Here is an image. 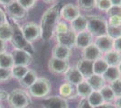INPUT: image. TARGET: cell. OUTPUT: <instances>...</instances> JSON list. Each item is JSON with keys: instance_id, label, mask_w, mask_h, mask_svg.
Returning a JSON list of instances; mask_svg holds the SVG:
<instances>
[{"instance_id": "74e56055", "label": "cell", "mask_w": 121, "mask_h": 108, "mask_svg": "<svg viewBox=\"0 0 121 108\" xmlns=\"http://www.w3.org/2000/svg\"><path fill=\"white\" fill-rule=\"evenodd\" d=\"M107 15L108 17H111V16H119V17H121V6L112 5L108 9V11L107 12Z\"/></svg>"}, {"instance_id": "9c48e42d", "label": "cell", "mask_w": 121, "mask_h": 108, "mask_svg": "<svg viewBox=\"0 0 121 108\" xmlns=\"http://www.w3.org/2000/svg\"><path fill=\"white\" fill-rule=\"evenodd\" d=\"M48 68L51 73L54 75H64V73L70 68V63L69 60H59L52 57L48 62Z\"/></svg>"}, {"instance_id": "30bf717a", "label": "cell", "mask_w": 121, "mask_h": 108, "mask_svg": "<svg viewBox=\"0 0 121 108\" xmlns=\"http://www.w3.org/2000/svg\"><path fill=\"white\" fill-rule=\"evenodd\" d=\"M60 16L65 21L71 23L81 16V9L79 8L78 5L73 4H67L60 8Z\"/></svg>"}, {"instance_id": "8fae6325", "label": "cell", "mask_w": 121, "mask_h": 108, "mask_svg": "<svg viewBox=\"0 0 121 108\" xmlns=\"http://www.w3.org/2000/svg\"><path fill=\"white\" fill-rule=\"evenodd\" d=\"M43 108H70L68 101L60 96H53L43 98L42 103Z\"/></svg>"}, {"instance_id": "d6986e66", "label": "cell", "mask_w": 121, "mask_h": 108, "mask_svg": "<svg viewBox=\"0 0 121 108\" xmlns=\"http://www.w3.org/2000/svg\"><path fill=\"white\" fill-rule=\"evenodd\" d=\"M59 96L64 99H74L78 96L76 92V86H72L69 83H63L59 88Z\"/></svg>"}, {"instance_id": "f5cc1de1", "label": "cell", "mask_w": 121, "mask_h": 108, "mask_svg": "<svg viewBox=\"0 0 121 108\" xmlns=\"http://www.w3.org/2000/svg\"><path fill=\"white\" fill-rule=\"evenodd\" d=\"M0 108H4V107H3V105H2L1 104H0Z\"/></svg>"}, {"instance_id": "603a6c76", "label": "cell", "mask_w": 121, "mask_h": 108, "mask_svg": "<svg viewBox=\"0 0 121 108\" xmlns=\"http://www.w3.org/2000/svg\"><path fill=\"white\" fill-rule=\"evenodd\" d=\"M38 78L37 77V72L35 69H29L27 73L23 77L22 79L19 80V84L22 88H28L35 82V80Z\"/></svg>"}, {"instance_id": "4316f807", "label": "cell", "mask_w": 121, "mask_h": 108, "mask_svg": "<svg viewBox=\"0 0 121 108\" xmlns=\"http://www.w3.org/2000/svg\"><path fill=\"white\" fill-rule=\"evenodd\" d=\"M14 67V60L11 52H4L0 53V68L11 69Z\"/></svg>"}, {"instance_id": "cb8c5ba5", "label": "cell", "mask_w": 121, "mask_h": 108, "mask_svg": "<svg viewBox=\"0 0 121 108\" xmlns=\"http://www.w3.org/2000/svg\"><path fill=\"white\" fill-rule=\"evenodd\" d=\"M86 81L90 84L93 91H99L101 88L105 86V83H106L102 76L96 75V74H93L90 77L86 78Z\"/></svg>"}, {"instance_id": "d6a6232c", "label": "cell", "mask_w": 121, "mask_h": 108, "mask_svg": "<svg viewBox=\"0 0 121 108\" xmlns=\"http://www.w3.org/2000/svg\"><path fill=\"white\" fill-rule=\"evenodd\" d=\"M79 8L83 11H91L96 7V0H77Z\"/></svg>"}, {"instance_id": "8d00e7d4", "label": "cell", "mask_w": 121, "mask_h": 108, "mask_svg": "<svg viewBox=\"0 0 121 108\" xmlns=\"http://www.w3.org/2000/svg\"><path fill=\"white\" fill-rule=\"evenodd\" d=\"M16 1L22 7H24L27 11L32 7H34L36 3V0H16Z\"/></svg>"}, {"instance_id": "681fc988", "label": "cell", "mask_w": 121, "mask_h": 108, "mask_svg": "<svg viewBox=\"0 0 121 108\" xmlns=\"http://www.w3.org/2000/svg\"><path fill=\"white\" fill-rule=\"evenodd\" d=\"M112 5H117V6H121V0H110Z\"/></svg>"}, {"instance_id": "bcb514c9", "label": "cell", "mask_w": 121, "mask_h": 108, "mask_svg": "<svg viewBox=\"0 0 121 108\" xmlns=\"http://www.w3.org/2000/svg\"><path fill=\"white\" fill-rule=\"evenodd\" d=\"M4 52H6V45H5V41L0 39V53Z\"/></svg>"}, {"instance_id": "2e32d148", "label": "cell", "mask_w": 121, "mask_h": 108, "mask_svg": "<svg viewBox=\"0 0 121 108\" xmlns=\"http://www.w3.org/2000/svg\"><path fill=\"white\" fill-rule=\"evenodd\" d=\"M76 68H78V70L80 71L84 78H88L93 75V62L92 61L81 59L77 62Z\"/></svg>"}, {"instance_id": "d590c367", "label": "cell", "mask_w": 121, "mask_h": 108, "mask_svg": "<svg viewBox=\"0 0 121 108\" xmlns=\"http://www.w3.org/2000/svg\"><path fill=\"white\" fill-rule=\"evenodd\" d=\"M113 90V92L115 94L116 97H118V96H121V77L117 79L116 81L110 83L109 85Z\"/></svg>"}, {"instance_id": "83f0119b", "label": "cell", "mask_w": 121, "mask_h": 108, "mask_svg": "<svg viewBox=\"0 0 121 108\" xmlns=\"http://www.w3.org/2000/svg\"><path fill=\"white\" fill-rule=\"evenodd\" d=\"M108 65L107 64L105 60L101 57L100 59L93 61V74L102 76L108 69Z\"/></svg>"}, {"instance_id": "f6af8a7d", "label": "cell", "mask_w": 121, "mask_h": 108, "mask_svg": "<svg viewBox=\"0 0 121 108\" xmlns=\"http://www.w3.org/2000/svg\"><path fill=\"white\" fill-rule=\"evenodd\" d=\"M94 108H116V106L114 105V104L112 103H103L102 104Z\"/></svg>"}, {"instance_id": "f1b7e54d", "label": "cell", "mask_w": 121, "mask_h": 108, "mask_svg": "<svg viewBox=\"0 0 121 108\" xmlns=\"http://www.w3.org/2000/svg\"><path fill=\"white\" fill-rule=\"evenodd\" d=\"M99 92H100L105 103H112L116 99V96H115V94H114V92H113V90H112V88H111L109 85L108 86L105 85L99 90Z\"/></svg>"}, {"instance_id": "4fadbf2b", "label": "cell", "mask_w": 121, "mask_h": 108, "mask_svg": "<svg viewBox=\"0 0 121 108\" xmlns=\"http://www.w3.org/2000/svg\"><path fill=\"white\" fill-rule=\"evenodd\" d=\"M64 78L66 82L72 86H77L78 84L84 80V77H82V75L78 70L76 66H72L68 68V70L64 73Z\"/></svg>"}, {"instance_id": "f546056e", "label": "cell", "mask_w": 121, "mask_h": 108, "mask_svg": "<svg viewBox=\"0 0 121 108\" xmlns=\"http://www.w3.org/2000/svg\"><path fill=\"white\" fill-rule=\"evenodd\" d=\"M87 99L92 107H96V106H99L103 103H105L99 91H92L91 95L87 97Z\"/></svg>"}, {"instance_id": "db71d44e", "label": "cell", "mask_w": 121, "mask_h": 108, "mask_svg": "<svg viewBox=\"0 0 121 108\" xmlns=\"http://www.w3.org/2000/svg\"><path fill=\"white\" fill-rule=\"evenodd\" d=\"M36 1H37V0H36Z\"/></svg>"}, {"instance_id": "4dcf8cb0", "label": "cell", "mask_w": 121, "mask_h": 108, "mask_svg": "<svg viewBox=\"0 0 121 108\" xmlns=\"http://www.w3.org/2000/svg\"><path fill=\"white\" fill-rule=\"evenodd\" d=\"M29 70L28 67L25 66H14L11 68V73H12V77L17 79L18 81L23 78V77L27 73Z\"/></svg>"}, {"instance_id": "3957f363", "label": "cell", "mask_w": 121, "mask_h": 108, "mask_svg": "<svg viewBox=\"0 0 121 108\" xmlns=\"http://www.w3.org/2000/svg\"><path fill=\"white\" fill-rule=\"evenodd\" d=\"M87 18V31L92 36L105 35L107 30V21L100 16L97 15H88Z\"/></svg>"}, {"instance_id": "44dd1931", "label": "cell", "mask_w": 121, "mask_h": 108, "mask_svg": "<svg viewBox=\"0 0 121 108\" xmlns=\"http://www.w3.org/2000/svg\"><path fill=\"white\" fill-rule=\"evenodd\" d=\"M104 54L105 55L103 57V59L105 60L108 67H118V65L121 62V53L117 52L115 50H112Z\"/></svg>"}, {"instance_id": "b9f144b4", "label": "cell", "mask_w": 121, "mask_h": 108, "mask_svg": "<svg viewBox=\"0 0 121 108\" xmlns=\"http://www.w3.org/2000/svg\"><path fill=\"white\" fill-rule=\"evenodd\" d=\"M113 50L117 51V52L121 53V37L114 40V44H113Z\"/></svg>"}, {"instance_id": "836d02e7", "label": "cell", "mask_w": 121, "mask_h": 108, "mask_svg": "<svg viewBox=\"0 0 121 108\" xmlns=\"http://www.w3.org/2000/svg\"><path fill=\"white\" fill-rule=\"evenodd\" d=\"M112 6L110 0H96V7L99 11L108 12Z\"/></svg>"}, {"instance_id": "60d3db41", "label": "cell", "mask_w": 121, "mask_h": 108, "mask_svg": "<svg viewBox=\"0 0 121 108\" xmlns=\"http://www.w3.org/2000/svg\"><path fill=\"white\" fill-rule=\"evenodd\" d=\"M77 108H94L91 105V104L89 103L87 98H81V100L79 102V104Z\"/></svg>"}, {"instance_id": "5bb4252c", "label": "cell", "mask_w": 121, "mask_h": 108, "mask_svg": "<svg viewBox=\"0 0 121 108\" xmlns=\"http://www.w3.org/2000/svg\"><path fill=\"white\" fill-rule=\"evenodd\" d=\"M94 43L102 53H107L113 50L114 40H112L110 37L105 34L97 37Z\"/></svg>"}, {"instance_id": "8992f818", "label": "cell", "mask_w": 121, "mask_h": 108, "mask_svg": "<svg viewBox=\"0 0 121 108\" xmlns=\"http://www.w3.org/2000/svg\"><path fill=\"white\" fill-rule=\"evenodd\" d=\"M5 14L14 21H24L28 16V11L22 7L16 0H14L11 4L5 7Z\"/></svg>"}, {"instance_id": "ba28073f", "label": "cell", "mask_w": 121, "mask_h": 108, "mask_svg": "<svg viewBox=\"0 0 121 108\" xmlns=\"http://www.w3.org/2000/svg\"><path fill=\"white\" fill-rule=\"evenodd\" d=\"M12 57L14 60V66H25L28 67L33 62V56L30 52L23 50L14 49L12 52Z\"/></svg>"}, {"instance_id": "9a60e30c", "label": "cell", "mask_w": 121, "mask_h": 108, "mask_svg": "<svg viewBox=\"0 0 121 108\" xmlns=\"http://www.w3.org/2000/svg\"><path fill=\"white\" fill-rule=\"evenodd\" d=\"M102 54L103 53L99 50V48L95 45V43H91V45L82 50V59L92 62L100 59Z\"/></svg>"}, {"instance_id": "277c9868", "label": "cell", "mask_w": 121, "mask_h": 108, "mask_svg": "<svg viewBox=\"0 0 121 108\" xmlns=\"http://www.w3.org/2000/svg\"><path fill=\"white\" fill-rule=\"evenodd\" d=\"M52 89L50 80L46 77H38L30 88L28 91L31 96L35 98H45L49 96Z\"/></svg>"}, {"instance_id": "c3c4849f", "label": "cell", "mask_w": 121, "mask_h": 108, "mask_svg": "<svg viewBox=\"0 0 121 108\" xmlns=\"http://www.w3.org/2000/svg\"><path fill=\"white\" fill-rule=\"evenodd\" d=\"M13 1H14V0H0V5H4L5 7L6 5H8L9 4H11Z\"/></svg>"}, {"instance_id": "f35d334b", "label": "cell", "mask_w": 121, "mask_h": 108, "mask_svg": "<svg viewBox=\"0 0 121 108\" xmlns=\"http://www.w3.org/2000/svg\"><path fill=\"white\" fill-rule=\"evenodd\" d=\"M70 28L68 24H66L65 22H59L57 24V25L55 27V33H62V32H66L67 31H69Z\"/></svg>"}, {"instance_id": "d4e9b609", "label": "cell", "mask_w": 121, "mask_h": 108, "mask_svg": "<svg viewBox=\"0 0 121 108\" xmlns=\"http://www.w3.org/2000/svg\"><path fill=\"white\" fill-rule=\"evenodd\" d=\"M102 77L106 82H108L110 84V83L116 81L117 79L120 78L121 74L118 69V67H108L105 73L102 75Z\"/></svg>"}, {"instance_id": "f907efd6", "label": "cell", "mask_w": 121, "mask_h": 108, "mask_svg": "<svg viewBox=\"0 0 121 108\" xmlns=\"http://www.w3.org/2000/svg\"><path fill=\"white\" fill-rule=\"evenodd\" d=\"M44 3L46 4H53V3H55L57 0H43Z\"/></svg>"}, {"instance_id": "7c38bea8", "label": "cell", "mask_w": 121, "mask_h": 108, "mask_svg": "<svg viewBox=\"0 0 121 108\" xmlns=\"http://www.w3.org/2000/svg\"><path fill=\"white\" fill-rule=\"evenodd\" d=\"M55 39L58 44H60L62 46L68 47L71 49L72 47H75V39L76 33L71 29L66 32L62 33H55Z\"/></svg>"}, {"instance_id": "ab89813d", "label": "cell", "mask_w": 121, "mask_h": 108, "mask_svg": "<svg viewBox=\"0 0 121 108\" xmlns=\"http://www.w3.org/2000/svg\"><path fill=\"white\" fill-rule=\"evenodd\" d=\"M108 24L112 26H121V17H119V16H111V17H108Z\"/></svg>"}, {"instance_id": "ffe728a7", "label": "cell", "mask_w": 121, "mask_h": 108, "mask_svg": "<svg viewBox=\"0 0 121 108\" xmlns=\"http://www.w3.org/2000/svg\"><path fill=\"white\" fill-rule=\"evenodd\" d=\"M71 31H73L76 34L82 32L87 31V18L86 16H80L77 17L75 20L71 22Z\"/></svg>"}, {"instance_id": "7a4b0ae2", "label": "cell", "mask_w": 121, "mask_h": 108, "mask_svg": "<svg viewBox=\"0 0 121 108\" xmlns=\"http://www.w3.org/2000/svg\"><path fill=\"white\" fill-rule=\"evenodd\" d=\"M7 102L11 108H27L32 104V98L25 90L16 88L9 93Z\"/></svg>"}, {"instance_id": "484cf974", "label": "cell", "mask_w": 121, "mask_h": 108, "mask_svg": "<svg viewBox=\"0 0 121 108\" xmlns=\"http://www.w3.org/2000/svg\"><path fill=\"white\" fill-rule=\"evenodd\" d=\"M93 90L91 88L90 84L86 80H83L82 82L78 84L76 86V92L78 96H81V98H87L91 94Z\"/></svg>"}, {"instance_id": "ac0fdd59", "label": "cell", "mask_w": 121, "mask_h": 108, "mask_svg": "<svg viewBox=\"0 0 121 108\" xmlns=\"http://www.w3.org/2000/svg\"><path fill=\"white\" fill-rule=\"evenodd\" d=\"M52 57L59 59V60H69V59L71 56V49L68 47L62 46L60 44H56L55 46L52 48Z\"/></svg>"}, {"instance_id": "e575fe53", "label": "cell", "mask_w": 121, "mask_h": 108, "mask_svg": "<svg viewBox=\"0 0 121 108\" xmlns=\"http://www.w3.org/2000/svg\"><path fill=\"white\" fill-rule=\"evenodd\" d=\"M12 78V73L11 69H6L0 68V84L9 81Z\"/></svg>"}, {"instance_id": "816d5d0a", "label": "cell", "mask_w": 121, "mask_h": 108, "mask_svg": "<svg viewBox=\"0 0 121 108\" xmlns=\"http://www.w3.org/2000/svg\"><path fill=\"white\" fill-rule=\"evenodd\" d=\"M118 69H119V71H120V74H121V62H120V64L118 65Z\"/></svg>"}, {"instance_id": "7dc6e473", "label": "cell", "mask_w": 121, "mask_h": 108, "mask_svg": "<svg viewBox=\"0 0 121 108\" xmlns=\"http://www.w3.org/2000/svg\"><path fill=\"white\" fill-rule=\"evenodd\" d=\"M114 105L116 106V108H121V96L116 97V99L114 100Z\"/></svg>"}, {"instance_id": "5b68a950", "label": "cell", "mask_w": 121, "mask_h": 108, "mask_svg": "<svg viewBox=\"0 0 121 108\" xmlns=\"http://www.w3.org/2000/svg\"><path fill=\"white\" fill-rule=\"evenodd\" d=\"M13 27H14V35L10 41L12 45L14 46L15 49L23 50L25 52H30L32 54L34 52L33 45H32V43L28 42L25 39V37L22 33L21 27H19V25H17V24H15V26H13Z\"/></svg>"}, {"instance_id": "e0dca14e", "label": "cell", "mask_w": 121, "mask_h": 108, "mask_svg": "<svg viewBox=\"0 0 121 108\" xmlns=\"http://www.w3.org/2000/svg\"><path fill=\"white\" fill-rule=\"evenodd\" d=\"M92 39H93V36L88 31L80 32V33L76 34L75 47L77 49L83 50L92 43Z\"/></svg>"}, {"instance_id": "52a82bcc", "label": "cell", "mask_w": 121, "mask_h": 108, "mask_svg": "<svg viewBox=\"0 0 121 108\" xmlns=\"http://www.w3.org/2000/svg\"><path fill=\"white\" fill-rule=\"evenodd\" d=\"M21 30L25 39L30 43L37 41L41 37L40 25L34 22L26 23L25 24L22 26Z\"/></svg>"}, {"instance_id": "ee69618b", "label": "cell", "mask_w": 121, "mask_h": 108, "mask_svg": "<svg viewBox=\"0 0 121 108\" xmlns=\"http://www.w3.org/2000/svg\"><path fill=\"white\" fill-rule=\"evenodd\" d=\"M8 93L6 92L5 90H0V102L1 101H7V98H8Z\"/></svg>"}, {"instance_id": "6da1fadb", "label": "cell", "mask_w": 121, "mask_h": 108, "mask_svg": "<svg viewBox=\"0 0 121 108\" xmlns=\"http://www.w3.org/2000/svg\"><path fill=\"white\" fill-rule=\"evenodd\" d=\"M60 6L53 5L49 7L42 16L40 22L41 38L44 41H49L53 36L55 27L60 22Z\"/></svg>"}, {"instance_id": "7402d4cb", "label": "cell", "mask_w": 121, "mask_h": 108, "mask_svg": "<svg viewBox=\"0 0 121 108\" xmlns=\"http://www.w3.org/2000/svg\"><path fill=\"white\" fill-rule=\"evenodd\" d=\"M14 35V27L8 21L0 25V39L5 42L11 41Z\"/></svg>"}, {"instance_id": "7bdbcfd3", "label": "cell", "mask_w": 121, "mask_h": 108, "mask_svg": "<svg viewBox=\"0 0 121 108\" xmlns=\"http://www.w3.org/2000/svg\"><path fill=\"white\" fill-rule=\"evenodd\" d=\"M7 21L6 18V14H5V11H3L0 8V25H2L4 23H5Z\"/></svg>"}, {"instance_id": "1f68e13d", "label": "cell", "mask_w": 121, "mask_h": 108, "mask_svg": "<svg viewBox=\"0 0 121 108\" xmlns=\"http://www.w3.org/2000/svg\"><path fill=\"white\" fill-rule=\"evenodd\" d=\"M106 34L110 37L112 40H116L121 37V26H112L109 25L107 22Z\"/></svg>"}]
</instances>
